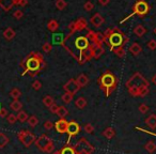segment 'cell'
Returning <instances> with one entry per match:
<instances>
[{
    "label": "cell",
    "mask_w": 156,
    "mask_h": 154,
    "mask_svg": "<svg viewBox=\"0 0 156 154\" xmlns=\"http://www.w3.org/2000/svg\"><path fill=\"white\" fill-rule=\"evenodd\" d=\"M20 66L24 69L22 73V76H25L27 74L31 77H35L42 70L46 67V63L44 60V56L39 52H31L29 55H27L20 62Z\"/></svg>",
    "instance_id": "6da1fadb"
},
{
    "label": "cell",
    "mask_w": 156,
    "mask_h": 154,
    "mask_svg": "<svg viewBox=\"0 0 156 154\" xmlns=\"http://www.w3.org/2000/svg\"><path fill=\"white\" fill-rule=\"evenodd\" d=\"M98 83V85H100L101 90L104 91L105 95L108 98V96L117 89L119 81H118L117 76H115L112 72H110L109 70H106V71L100 76Z\"/></svg>",
    "instance_id": "7a4b0ae2"
},
{
    "label": "cell",
    "mask_w": 156,
    "mask_h": 154,
    "mask_svg": "<svg viewBox=\"0 0 156 154\" xmlns=\"http://www.w3.org/2000/svg\"><path fill=\"white\" fill-rule=\"evenodd\" d=\"M128 41H129V38L124 32H122L118 27H115L113 28V33L107 39L106 44L109 46L111 52H113V49L117 47H121V46L124 47V45L127 44Z\"/></svg>",
    "instance_id": "3957f363"
},
{
    "label": "cell",
    "mask_w": 156,
    "mask_h": 154,
    "mask_svg": "<svg viewBox=\"0 0 156 154\" xmlns=\"http://www.w3.org/2000/svg\"><path fill=\"white\" fill-rule=\"evenodd\" d=\"M150 12V5L149 3L145 1V0H137L136 2H135L134 7H133V12L129 14V15L127 16V17H125L124 20H122L121 24H123V23H125L127 20H129L130 17H133L134 15H138L140 16V17H143V16H145L147 13Z\"/></svg>",
    "instance_id": "277c9868"
},
{
    "label": "cell",
    "mask_w": 156,
    "mask_h": 154,
    "mask_svg": "<svg viewBox=\"0 0 156 154\" xmlns=\"http://www.w3.org/2000/svg\"><path fill=\"white\" fill-rule=\"evenodd\" d=\"M34 145H37V148L42 152H45V153L51 154L55 151V145L54 141L50 137H48L46 134H42L40 137H37V140H35Z\"/></svg>",
    "instance_id": "5b68a950"
},
{
    "label": "cell",
    "mask_w": 156,
    "mask_h": 154,
    "mask_svg": "<svg viewBox=\"0 0 156 154\" xmlns=\"http://www.w3.org/2000/svg\"><path fill=\"white\" fill-rule=\"evenodd\" d=\"M125 86L127 89L128 88H137V89L141 90L145 87H149L150 84H149V81L143 77L142 74L139 73V72H136V73L126 81ZM139 98H140V96H139Z\"/></svg>",
    "instance_id": "8992f818"
},
{
    "label": "cell",
    "mask_w": 156,
    "mask_h": 154,
    "mask_svg": "<svg viewBox=\"0 0 156 154\" xmlns=\"http://www.w3.org/2000/svg\"><path fill=\"white\" fill-rule=\"evenodd\" d=\"M73 147L75 149L76 154H93V152L95 151V148L85 137L79 139Z\"/></svg>",
    "instance_id": "52a82bcc"
},
{
    "label": "cell",
    "mask_w": 156,
    "mask_h": 154,
    "mask_svg": "<svg viewBox=\"0 0 156 154\" xmlns=\"http://www.w3.org/2000/svg\"><path fill=\"white\" fill-rule=\"evenodd\" d=\"M17 137H18V140L23 143L26 148H29L31 145L35 142L37 140V137L33 133H31L30 131H27V130H22L17 133Z\"/></svg>",
    "instance_id": "ba28073f"
},
{
    "label": "cell",
    "mask_w": 156,
    "mask_h": 154,
    "mask_svg": "<svg viewBox=\"0 0 156 154\" xmlns=\"http://www.w3.org/2000/svg\"><path fill=\"white\" fill-rule=\"evenodd\" d=\"M90 44L91 43H90V41L88 40V38L86 37V35L85 37H83V35H79V37H77L74 40V46H75V48L79 52L87 49L90 46Z\"/></svg>",
    "instance_id": "9c48e42d"
},
{
    "label": "cell",
    "mask_w": 156,
    "mask_h": 154,
    "mask_svg": "<svg viewBox=\"0 0 156 154\" xmlns=\"http://www.w3.org/2000/svg\"><path fill=\"white\" fill-rule=\"evenodd\" d=\"M79 132H80V126H79V124H78L77 122H75V121L69 122L67 131H66L67 135H69V139H67L66 145H69V140H71L74 136H76V135L79 134Z\"/></svg>",
    "instance_id": "30bf717a"
},
{
    "label": "cell",
    "mask_w": 156,
    "mask_h": 154,
    "mask_svg": "<svg viewBox=\"0 0 156 154\" xmlns=\"http://www.w3.org/2000/svg\"><path fill=\"white\" fill-rule=\"evenodd\" d=\"M63 89H64L65 92H69V93H72L74 95V94H76L78 91H79V90H80V87L78 86L76 79L71 78V79H69V81H67L66 84H64V86H63Z\"/></svg>",
    "instance_id": "8fae6325"
},
{
    "label": "cell",
    "mask_w": 156,
    "mask_h": 154,
    "mask_svg": "<svg viewBox=\"0 0 156 154\" xmlns=\"http://www.w3.org/2000/svg\"><path fill=\"white\" fill-rule=\"evenodd\" d=\"M23 0H0V8L3 11L8 12L14 7V5H20Z\"/></svg>",
    "instance_id": "7c38bea8"
},
{
    "label": "cell",
    "mask_w": 156,
    "mask_h": 154,
    "mask_svg": "<svg viewBox=\"0 0 156 154\" xmlns=\"http://www.w3.org/2000/svg\"><path fill=\"white\" fill-rule=\"evenodd\" d=\"M67 125H69V122L65 118H60V120L55 123V128L59 134H65L67 131Z\"/></svg>",
    "instance_id": "4fadbf2b"
},
{
    "label": "cell",
    "mask_w": 156,
    "mask_h": 154,
    "mask_svg": "<svg viewBox=\"0 0 156 154\" xmlns=\"http://www.w3.org/2000/svg\"><path fill=\"white\" fill-rule=\"evenodd\" d=\"M85 29L89 30V28H88V22L86 20V18L80 17V18H78L77 20H75V31L76 32H80V31L85 30Z\"/></svg>",
    "instance_id": "5bb4252c"
},
{
    "label": "cell",
    "mask_w": 156,
    "mask_h": 154,
    "mask_svg": "<svg viewBox=\"0 0 156 154\" xmlns=\"http://www.w3.org/2000/svg\"><path fill=\"white\" fill-rule=\"evenodd\" d=\"M104 23H105V18L103 17L100 13H95L91 18H90V24H91L92 26L96 27V28L101 27Z\"/></svg>",
    "instance_id": "9a60e30c"
},
{
    "label": "cell",
    "mask_w": 156,
    "mask_h": 154,
    "mask_svg": "<svg viewBox=\"0 0 156 154\" xmlns=\"http://www.w3.org/2000/svg\"><path fill=\"white\" fill-rule=\"evenodd\" d=\"M76 81H77L78 86H79L80 88H85L86 86L89 84L90 79H89V77H88L87 75H85V74H80V75L76 78Z\"/></svg>",
    "instance_id": "2e32d148"
},
{
    "label": "cell",
    "mask_w": 156,
    "mask_h": 154,
    "mask_svg": "<svg viewBox=\"0 0 156 154\" xmlns=\"http://www.w3.org/2000/svg\"><path fill=\"white\" fill-rule=\"evenodd\" d=\"M128 52L133 55V56H138L141 52H142V47L140 46V44L138 43H133L128 48Z\"/></svg>",
    "instance_id": "e0dca14e"
},
{
    "label": "cell",
    "mask_w": 156,
    "mask_h": 154,
    "mask_svg": "<svg viewBox=\"0 0 156 154\" xmlns=\"http://www.w3.org/2000/svg\"><path fill=\"white\" fill-rule=\"evenodd\" d=\"M15 34H16L15 31H14L11 27H8V28L3 31V38H5V40H8V41H11L12 39H14Z\"/></svg>",
    "instance_id": "ac0fdd59"
},
{
    "label": "cell",
    "mask_w": 156,
    "mask_h": 154,
    "mask_svg": "<svg viewBox=\"0 0 156 154\" xmlns=\"http://www.w3.org/2000/svg\"><path fill=\"white\" fill-rule=\"evenodd\" d=\"M145 124L150 128H156V115H151L145 119Z\"/></svg>",
    "instance_id": "d6986e66"
},
{
    "label": "cell",
    "mask_w": 156,
    "mask_h": 154,
    "mask_svg": "<svg viewBox=\"0 0 156 154\" xmlns=\"http://www.w3.org/2000/svg\"><path fill=\"white\" fill-rule=\"evenodd\" d=\"M145 32H147V29H145L144 26H142V25H137V26L134 28V33L138 38L143 37V35L145 34Z\"/></svg>",
    "instance_id": "ffe728a7"
},
{
    "label": "cell",
    "mask_w": 156,
    "mask_h": 154,
    "mask_svg": "<svg viewBox=\"0 0 156 154\" xmlns=\"http://www.w3.org/2000/svg\"><path fill=\"white\" fill-rule=\"evenodd\" d=\"M93 47H94V59H98L102 55H104L105 49H104V46H101V45H94L93 44Z\"/></svg>",
    "instance_id": "44dd1931"
},
{
    "label": "cell",
    "mask_w": 156,
    "mask_h": 154,
    "mask_svg": "<svg viewBox=\"0 0 156 154\" xmlns=\"http://www.w3.org/2000/svg\"><path fill=\"white\" fill-rule=\"evenodd\" d=\"M87 100H86L85 98H83V96H80V98H78L77 100L75 101V106L77 107V108L79 109H83L86 106H87Z\"/></svg>",
    "instance_id": "7402d4cb"
},
{
    "label": "cell",
    "mask_w": 156,
    "mask_h": 154,
    "mask_svg": "<svg viewBox=\"0 0 156 154\" xmlns=\"http://www.w3.org/2000/svg\"><path fill=\"white\" fill-rule=\"evenodd\" d=\"M10 107L13 111H20L23 108V103L20 100H15L10 104Z\"/></svg>",
    "instance_id": "603a6c76"
},
{
    "label": "cell",
    "mask_w": 156,
    "mask_h": 154,
    "mask_svg": "<svg viewBox=\"0 0 156 154\" xmlns=\"http://www.w3.org/2000/svg\"><path fill=\"white\" fill-rule=\"evenodd\" d=\"M10 142V139L5 133H0V149H3L8 143Z\"/></svg>",
    "instance_id": "cb8c5ba5"
},
{
    "label": "cell",
    "mask_w": 156,
    "mask_h": 154,
    "mask_svg": "<svg viewBox=\"0 0 156 154\" xmlns=\"http://www.w3.org/2000/svg\"><path fill=\"white\" fill-rule=\"evenodd\" d=\"M59 28V23L56 20H50L47 24V29L51 32H55Z\"/></svg>",
    "instance_id": "d4e9b609"
},
{
    "label": "cell",
    "mask_w": 156,
    "mask_h": 154,
    "mask_svg": "<svg viewBox=\"0 0 156 154\" xmlns=\"http://www.w3.org/2000/svg\"><path fill=\"white\" fill-rule=\"evenodd\" d=\"M10 96L13 98V101L20 100V98L22 96V91H20L18 88H13V89L10 91Z\"/></svg>",
    "instance_id": "484cf974"
},
{
    "label": "cell",
    "mask_w": 156,
    "mask_h": 154,
    "mask_svg": "<svg viewBox=\"0 0 156 154\" xmlns=\"http://www.w3.org/2000/svg\"><path fill=\"white\" fill-rule=\"evenodd\" d=\"M104 137H106L107 139H112L115 136V131L112 127H107L106 130L103 132Z\"/></svg>",
    "instance_id": "4316f807"
},
{
    "label": "cell",
    "mask_w": 156,
    "mask_h": 154,
    "mask_svg": "<svg viewBox=\"0 0 156 154\" xmlns=\"http://www.w3.org/2000/svg\"><path fill=\"white\" fill-rule=\"evenodd\" d=\"M28 119H29V116L26 111H23V110L18 111V113H17V120L18 121L22 122V123H25L26 121H28Z\"/></svg>",
    "instance_id": "83f0119b"
},
{
    "label": "cell",
    "mask_w": 156,
    "mask_h": 154,
    "mask_svg": "<svg viewBox=\"0 0 156 154\" xmlns=\"http://www.w3.org/2000/svg\"><path fill=\"white\" fill-rule=\"evenodd\" d=\"M144 149L147 150L149 153H154V152L156 151V143L154 142V141H149V142L145 143L144 145Z\"/></svg>",
    "instance_id": "f1b7e54d"
},
{
    "label": "cell",
    "mask_w": 156,
    "mask_h": 154,
    "mask_svg": "<svg viewBox=\"0 0 156 154\" xmlns=\"http://www.w3.org/2000/svg\"><path fill=\"white\" fill-rule=\"evenodd\" d=\"M43 104L45 105L46 107H48V108H49L50 106H52L54 104H56V102H55V100H54V98H52V96L46 95L45 98H43Z\"/></svg>",
    "instance_id": "f546056e"
},
{
    "label": "cell",
    "mask_w": 156,
    "mask_h": 154,
    "mask_svg": "<svg viewBox=\"0 0 156 154\" xmlns=\"http://www.w3.org/2000/svg\"><path fill=\"white\" fill-rule=\"evenodd\" d=\"M60 151H61V154H76L74 147H72V145H66L65 147H63Z\"/></svg>",
    "instance_id": "4dcf8cb0"
},
{
    "label": "cell",
    "mask_w": 156,
    "mask_h": 154,
    "mask_svg": "<svg viewBox=\"0 0 156 154\" xmlns=\"http://www.w3.org/2000/svg\"><path fill=\"white\" fill-rule=\"evenodd\" d=\"M73 98L74 95L72 93H69V92H65L64 94H62V102L64 103V104H69V103H72V101H73Z\"/></svg>",
    "instance_id": "1f68e13d"
},
{
    "label": "cell",
    "mask_w": 156,
    "mask_h": 154,
    "mask_svg": "<svg viewBox=\"0 0 156 154\" xmlns=\"http://www.w3.org/2000/svg\"><path fill=\"white\" fill-rule=\"evenodd\" d=\"M57 115H58L59 118H65L67 115H69V111H67L66 107L64 106H59V109L57 111Z\"/></svg>",
    "instance_id": "d6a6232c"
},
{
    "label": "cell",
    "mask_w": 156,
    "mask_h": 154,
    "mask_svg": "<svg viewBox=\"0 0 156 154\" xmlns=\"http://www.w3.org/2000/svg\"><path fill=\"white\" fill-rule=\"evenodd\" d=\"M113 52H115L119 58H124V57H125V54H126V52H125V49H124L123 46L115 48V49H113Z\"/></svg>",
    "instance_id": "836d02e7"
},
{
    "label": "cell",
    "mask_w": 156,
    "mask_h": 154,
    "mask_svg": "<svg viewBox=\"0 0 156 154\" xmlns=\"http://www.w3.org/2000/svg\"><path fill=\"white\" fill-rule=\"evenodd\" d=\"M55 5H56V8L58 10H60V11H62V10H64L65 8H66L67 3L65 0H56V2H55Z\"/></svg>",
    "instance_id": "e575fe53"
},
{
    "label": "cell",
    "mask_w": 156,
    "mask_h": 154,
    "mask_svg": "<svg viewBox=\"0 0 156 154\" xmlns=\"http://www.w3.org/2000/svg\"><path fill=\"white\" fill-rule=\"evenodd\" d=\"M27 122H28V124L31 127H35V126L39 124V119H37V117H35V116H30Z\"/></svg>",
    "instance_id": "d590c367"
},
{
    "label": "cell",
    "mask_w": 156,
    "mask_h": 154,
    "mask_svg": "<svg viewBox=\"0 0 156 154\" xmlns=\"http://www.w3.org/2000/svg\"><path fill=\"white\" fill-rule=\"evenodd\" d=\"M42 49H43L44 52L48 54V52H50L52 50V44L49 43V42H46V43H44L43 46H42Z\"/></svg>",
    "instance_id": "8d00e7d4"
},
{
    "label": "cell",
    "mask_w": 156,
    "mask_h": 154,
    "mask_svg": "<svg viewBox=\"0 0 156 154\" xmlns=\"http://www.w3.org/2000/svg\"><path fill=\"white\" fill-rule=\"evenodd\" d=\"M83 130L87 134H93L94 133V126L92 125L91 123H87L85 126H83Z\"/></svg>",
    "instance_id": "74e56055"
},
{
    "label": "cell",
    "mask_w": 156,
    "mask_h": 154,
    "mask_svg": "<svg viewBox=\"0 0 156 154\" xmlns=\"http://www.w3.org/2000/svg\"><path fill=\"white\" fill-rule=\"evenodd\" d=\"M83 9H85L87 12H90L94 9V5L91 2V1H87V2H85V5H83Z\"/></svg>",
    "instance_id": "f35d334b"
},
{
    "label": "cell",
    "mask_w": 156,
    "mask_h": 154,
    "mask_svg": "<svg viewBox=\"0 0 156 154\" xmlns=\"http://www.w3.org/2000/svg\"><path fill=\"white\" fill-rule=\"evenodd\" d=\"M8 122H9L10 124H14L16 121H18L17 120V116L13 115V113H10L9 116H8Z\"/></svg>",
    "instance_id": "ab89813d"
},
{
    "label": "cell",
    "mask_w": 156,
    "mask_h": 154,
    "mask_svg": "<svg viewBox=\"0 0 156 154\" xmlns=\"http://www.w3.org/2000/svg\"><path fill=\"white\" fill-rule=\"evenodd\" d=\"M31 87H32L33 90H35V91H37V90H40L42 88V83L40 81H34L32 83V85H31Z\"/></svg>",
    "instance_id": "60d3db41"
},
{
    "label": "cell",
    "mask_w": 156,
    "mask_h": 154,
    "mask_svg": "<svg viewBox=\"0 0 156 154\" xmlns=\"http://www.w3.org/2000/svg\"><path fill=\"white\" fill-rule=\"evenodd\" d=\"M147 48H149V49L155 50L156 49V41H155V40H150V41L147 42Z\"/></svg>",
    "instance_id": "b9f144b4"
},
{
    "label": "cell",
    "mask_w": 156,
    "mask_h": 154,
    "mask_svg": "<svg viewBox=\"0 0 156 154\" xmlns=\"http://www.w3.org/2000/svg\"><path fill=\"white\" fill-rule=\"evenodd\" d=\"M138 109H139V111H140L141 113H147V111L150 110L149 106H147V105H145V104H141L140 106L138 107Z\"/></svg>",
    "instance_id": "7bdbcfd3"
},
{
    "label": "cell",
    "mask_w": 156,
    "mask_h": 154,
    "mask_svg": "<svg viewBox=\"0 0 156 154\" xmlns=\"http://www.w3.org/2000/svg\"><path fill=\"white\" fill-rule=\"evenodd\" d=\"M13 16H14V18H15V20H20V18L24 16V12H23L22 10H16V11L14 12Z\"/></svg>",
    "instance_id": "ee69618b"
},
{
    "label": "cell",
    "mask_w": 156,
    "mask_h": 154,
    "mask_svg": "<svg viewBox=\"0 0 156 154\" xmlns=\"http://www.w3.org/2000/svg\"><path fill=\"white\" fill-rule=\"evenodd\" d=\"M54 126H55V124L52 123L50 120H47V121H45V123H44V128H45V130H47V131L51 130Z\"/></svg>",
    "instance_id": "f6af8a7d"
},
{
    "label": "cell",
    "mask_w": 156,
    "mask_h": 154,
    "mask_svg": "<svg viewBox=\"0 0 156 154\" xmlns=\"http://www.w3.org/2000/svg\"><path fill=\"white\" fill-rule=\"evenodd\" d=\"M103 33H104L105 38H106V39H108V38L110 37V35L113 33V28H108V29H106V30H105V32H103Z\"/></svg>",
    "instance_id": "bcb514c9"
},
{
    "label": "cell",
    "mask_w": 156,
    "mask_h": 154,
    "mask_svg": "<svg viewBox=\"0 0 156 154\" xmlns=\"http://www.w3.org/2000/svg\"><path fill=\"white\" fill-rule=\"evenodd\" d=\"M58 109H59V106L57 104H54L52 106L49 107V111L51 113H55V115H57V111H58Z\"/></svg>",
    "instance_id": "7dc6e473"
},
{
    "label": "cell",
    "mask_w": 156,
    "mask_h": 154,
    "mask_svg": "<svg viewBox=\"0 0 156 154\" xmlns=\"http://www.w3.org/2000/svg\"><path fill=\"white\" fill-rule=\"evenodd\" d=\"M8 110L5 108V107H1V109H0V117L1 118H5L8 117Z\"/></svg>",
    "instance_id": "c3c4849f"
},
{
    "label": "cell",
    "mask_w": 156,
    "mask_h": 154,
    "mask_svg": "<svg viewBox=\"0 0 156 154\" xmlns=\"http://www.w3.org/2000/svg\"><path fill=\"white\" fill-rule=\"evenodd\" d=\"M136 130H138V131H140V132H143V133H147V134H150V135H153V136H156V134H154V133H152V132H149V131H145V130H143V128H141V127H138V126H136Z\"/></svg>",
    "instance_id": "681fc988"
},
{
    "label": "cell",
    "mask_w": 156,
    "mask_h": 154,
    "mask_svg": "<svg viewBox=\"0 0 156 154\" xmlns=\"http://www.w3.org/2000/svg\"><path fill=\"white\" fill-rule=\"evenodd\" d=\"M109 2H110V0H98V3L101 5H107Z\"/></svg>",
    "instance_id": "f907efd6"
},
{
    "label": "cell",
    "mask_w": 156,
    "mask_h": 154,
    "mask_svg": "<svg viewBox=\"0 0 156 154\" xmlns=\"http://www.w3.org/2000/svg\"><path fill=\"white\" fill-rule=\"evenodd\" d=\"M27 5H28V0H23L22 2H20V7H26Z\"/></svg>",
    "instance_id": "816d5d0a"
},
{
    "label": "cell",
    "mask_w": 156,
    "mask_h": 154,
    "mask_svg": "<svg viewBox=\"0 0 156 154\" xmlns=\"http://www.w3.org/2000/svg\"><path fill=\"white\" fill-rule=\"evenodd\" d=\"M152 83H153L154 85H156V74L152 77Z\"/></svg>",
    "instance_id": "f5cc1de1"
},
{
    "label": "cell",
    "mask_w": 156,
    "mask_h": 154,
    "mask_svg": "<svg viewBox=\"0 0 156 154\" xmlns=\"http://www.w3.org/2000/svg\"><path fill=\"white\" fill-rule=\"evenodd\" d=\"M51 154H61V151L60 150H56V151H54Z\"/></svg>",
    "instance_id": "db71d44e"
},
{
    "label": "cell",
    "mask_w": 156,
    "mask_h": 154,
    "mask_svg": "<svg viewBox=\"0 0 156 154\" xmlns=\"http://www.w3.org/2000/svg\"><path fill=\"white\" fill-rule=\"evenodd\" d=\"M154 32H155V33H156V29H155V30H154Z\"/></svg>",
    "instance_id": "11a10c76"
},
{
    "label": "cell",
    "mask_w": 156,
    "mask_h": 154,
    "mask_svg": "<svg viewBox=\"0 0 156 154\" xmlns=\"http://www.w3.org/2000/svg\"><path fill=\"white\" fill-rule=\"evenodd\" d=\"M0 109H1V107H0Z\"/></svg>",
    "instance_id": "9f6ffc18"
}]
</instances>
